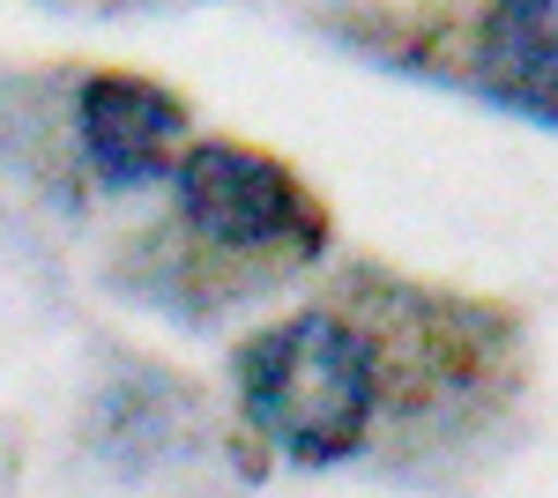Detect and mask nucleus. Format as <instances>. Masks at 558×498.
Here are the masks:
<instances>
[{"instance_id":"obj_4","label":"nucleus","mask_w":558,"mask_h":498,"mask_svg":"<svg viewBox=\"0 0 558 498\" xmlns=\"http://www.w3.org/2000/svg\"><path fill=\"white\" fill-rule=\"evenodd\" d=\"M476 89L558 126V0H507L476 31Z\"/></svg>"},{"instance_id":"obj_1","label":"nucleus","mask_w":558,"mask_h":498,"mask_svg":"<svg viewBox=\"0 0 558 498\" xmlns=\"http://www.w3.org/2000/svg\"><path fill=\"white\" fill-rule=\"evenodd\" d=\"M239 410L299 469H336L373 439L380 342L343 313H291L239 357Z\"/></svg>"},{"instance_id":"obj_3","label":"nucleus","mask_w":558,"mask_h":498,"mask_svg":"<svg viewBox=\"0 0 558 498\" xmlns=\"http://www.w3.org/2000/svg\"><path fill=\"white\" fill-rule=\"evenodd\" d=\"M75 134H83L89 171L128 194V186L165 179V157L186 134V105L142 75H89L75 97Z\"/></svg>"},{"instance_id":"obj_2","label":"nucleus","mask_w":558,"mask_h":498,"mask_svg":"<svg viewBox=\"0 0 558 498\" xmlns=\"http://www.w3.org/2000/svg\"><path fill=\"white\" fill-rule=\"evenodd\" d=\"M179 223L194 239H209L223 253H313L320 246V216L299 194V179L239 142H202L186 149L172 171Z\"/></svg>"}]
</instances>
